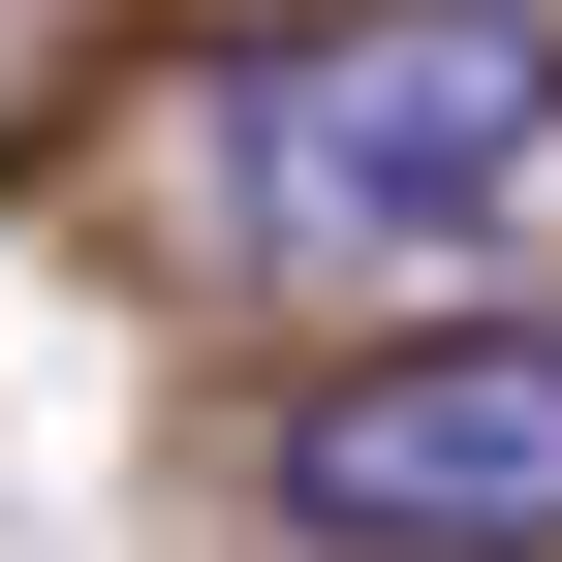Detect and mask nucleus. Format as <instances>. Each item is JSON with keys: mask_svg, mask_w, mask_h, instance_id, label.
Instances as JSON below:
<instances>
[{"mask_svg": "<svg viewBox=\"0 0 562 562\" xmlns=\"http://www.w3.org/2000/svg\"><path fill=\"white\" fill-rule=\"evenodd\" d=\"M281 501L344 562H562V313H438V344H344L281 406Z\"/></svg>", "mask_w": 562, "mask_h": 562, "instance_id": "nucleus-2", "label": "nucleus"}, {"mask_svg": "<svg viewBox=\"0 0 562 562\" xmlns=\"http://www.w3.org/2000/svg\"><path fill=\"white\" fill-rule=\"evenodd\" d=\"M562 188V0H375V32L250 63V220L281 250H469Z\"/></svg>", "mask_w": 562, "mask_h": 562, "instance_id": "nucleus-1", "label": "nucleus"}]
</instances>
